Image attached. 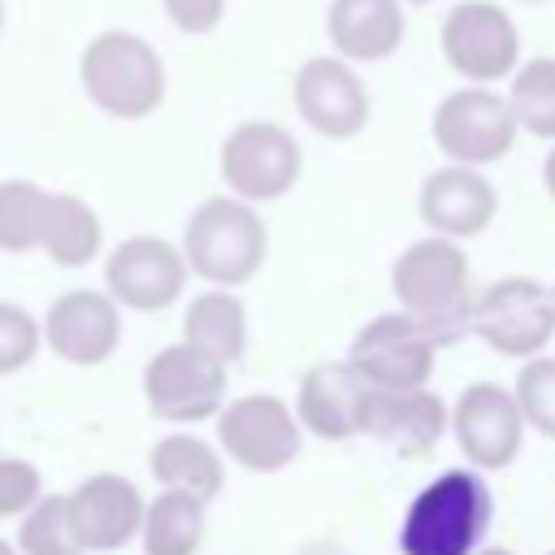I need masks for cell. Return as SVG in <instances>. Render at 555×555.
I'll return each mask as SVG.
<instances>
[{"label": "cell", "mask_w": 555, "mask_h": 555, "mask_svg": "<svg viewBox=\"0 0 555 555\" xmlns=\"http://www.w3.org/2000/svg\"><path fill=\"white\" fill-rule=\"evenodd\" d=\"M65 507H69L74 542L87 555H108L121 551L130 538H139L147 499L121 473H91L65 494Z\"/></svg>", "instance_id": "cell-15"}, {"label": "cell", "mask_w": 555, "mask_h": 555, "mask_svg": "<svg viewBox=\"0 0 555 555\" xmlns=\"http://www.w3.org/2000/svg\"><path fill=\"white\" fill-rule=\"evenodd\" d=\"M225 360L199 351L195 343H169L143 364V403L156 421L199 425L217 421L225 408Z\"/></svg>", "instance_id": "cell-5"}, {"label": "cell", "mask_w": 555, "mask_h": 555, "mask_svg": "<svg viewBox=\"0 0 555 555\" xmlns=\"http://www.w3.org/2000/svg\"><path fill=\"white\" fill-rule=\"evenodd\" d=\"M0 26H4V4H0Z\"/></svg>", "instance_id": "cell-35"}, {"label": "cell", "mask_w": 555, "mask_h": 555, "mask_svg": "<svg viewBox=\"0 0 555 555\" xmlns=\"http://www.w3.org/2000/svg\"><path fill=\"white\" fill-rule=\"evenodd\" d=\"M516 403L542 438H555V356H529L516 373Z\"/></svg>", "instance_id": "cell-28"}, {"label": "cell", "mask_w": 555, "mask_h": 555, "mask_svg": "<svg viewBox=\"0 0 555 555\" xmlns=\"http://www.w3.org/2000/svg\"><path fill=\"white\" fill-rule=\"evenodd\" d=\"M17 551L22 555H78L82 551L69 529L65 494H39L17 516Z\"/></svg>", "instance_id": "cell-27"}, {"label": "cell", "mask_w": 555, "mask_h": 555, "mask_svg": "<svg viewBox=\"0 0 555 555\" xmlns=\"http://www.w3.org/2000/svg\"><path fill=\"white\" fill-rule=\"evenodd\" d=\"M182 338L225 364H238L247 351V308L234 286H208L191 295L182 312Z\"/></svg>", "instance_id": "cell-22"}, {"label": "cell", "mask_w": 555, "mask_h": 555, "mask_svg": "<svg viewBox=\"0 0 555 555\" xmlns=\"http://www.w3.org/2000/svg\"><path fill=\"white\" fill-rule=\"evenodd\" d=\"M78 69L87 95L121 121H139L156 113V104L165 100V65L139 35L108 30L91 39Z\"/></svg>", "instance_id": "cell-4"}, {"label": "cell", "mask_w": 555, "mask_h": 555, "mask_svg": "<svg viewBox=\"0 0 555 555\" xmlns=\"http://www.w3.org/2000/svg\"><path fill=\"white\" fill-rule=\"evenodd\" d=\"M43 347L78 369L104 364L121 347V304L108 291L74 286L43 312Z\"/></svg>", "instance_id": "cell-14"}, {"label": "cell", "mask_w": 555, "mask_h": 555, "mask_svg": "<svg viewBox=\"0 0 555 555\" xmlns=\"http://www.w3.org/2000/svg\"><path fill=\"white\" fill-rule=\"evenodd\" d=\"M186 278H191V264H186L182 247H173L156 234L121 238L104 260V291L130 312L173 308L186 291Z\"/></svg>", "instance_id": "cell-11"}, {"label": "cell", "mask_w": 555, "mask_h": 555, "mask_svg": "<svg viewBox=\"0 0 555 555\" xmlns=\"http://www.w3.org/2000/svg\"><path fill=\"white\" fill-rule=\"evenodd\" d=\"M182 256L208 286H243L260 273L269 256V230L251 199L212 195L182 225Z\"/></svg>", "instance_id": "cell-3"}, {"label": "cell", "mask_w": 555, "mask_h": 555, "mask_svg": "<svg viewBox=\"0 0 555 555\" xmlns=\"http://www.w3.org/2000/svg\"><path fill=\"white\" fill-rule=\"evenodd\" d=\"M438 347H442L438 334L421 317L399 308V312H382L364 321L347 347V360L369 386L403 390V386H425L434 377Z\"/></svg>", "instance_id": "cell-8"}, {"label": "cell", "mask_w": 555, "mask_h": 555, "mask_svg": "<svg viewBox=\"0 0 555 555\" xmlns=\"http://www.w3.org/2000/svg\"><path fill=\"white\" fill-rule=\"evenodd\" d=\"M221 9H225V0H165V13H169L182 30H191V35L212 30L217 17H221Z\"/></svg>", "instance_id": "cell-31"}, {"label": "cell", "mask_w": 555, "mask_h": 555, "mask_svg": "<svg viewBox=\"0 0 555 555\" xmlns=\"http://www.w3.org/2000/svg\"><path fill=\"white\" fill-rule=\"evenodd\" d=\"M390 291L403 312L421 317L438 334L442 347L464 330H473L468 251L460 247V238L429 234L408 243L390 264Z\"/></svg>", "instance_id": "cell-2"}, {"label": "cell", "mask_w": 555, "mask_h": 555, "mask_svg": "<svg viewBox=\"0 0 555 555\" xmlns=\"http://www.w3.org/2000/svg\"><path fill=\"white\" fill-rule=\"evenodd\" d=\"M217 442L247 473H282L304 451V425L278 395H238L217 412Z\"/></svg>", "instance_id": "cell-7"}, {"label": "cell", "mask_w": 555, "mask_h": 555, "mask_svg": "<svg viewBox=\"0 0 555 555\" xmlns=\"http://www.w3.org/2000/svg\"><path fill=\"white\" fill-rule=\"evenodd\" d=\"M208 529V503L186 490H160L143 512V555H195Z\"/></svg>", "instance_id": "cell-24"}, {"label": "cell", "mask_w": 555, "mask_h": 555, "mask_svg": "<svg viewBox=\"0 0 555 555\" xmlns=\"http://www.w3.org/2000/svg\"><path fill=\"white\" fill-rule=\"evenodd\" d=\"M147 473L156 477L160 490H186L204 503H212L225 490V464L221 451H212V442L195 438V434H165L156 438L152 455H147Z\"/></svg>", "instance_id": "cell-21"}, {"label": "cell", "mask_w": 555, "mask_h": 555, "mask_svg": "<svg viewBox=\"0 0 555 555\" xmlns=\"http://www.w3.org/2000/svg\"><path fill=\"white\" fill-rule=\"evenodd\" d=\"M0 555H22V551H17L13 542H4V538H0Z\"/></svg>", "instance_id": "cell-34"}, {"label": "cell", "mask_w": 555, "mask_h": 555, "mask_svg": "<svg viewBox=\"0 0 555 555\" xmlns=\"http://www.w3.org/2000/svg\"><path fill=\"white\" fill-rule=\"evenodd\" d=\"M542 182H546V191H551V199H555V147H551V156L542 160Z\"/></svg>", "instance_id": "cell-32"}, {"label": "cell", "mask_w": 555, "mask_h": 555, "mask_svg": "<svg viewBox=\"0 0 555 555\" xmlns=\"http://www.w3.org/2000/svg\"><path fill=\"white\" fill-rule=\"evenodd\" d=\"M551 291H555V286H551Z\"/></svg>", "instance_id": "cell-38"}, {"label": "cell", "mask_w": 555, "mask_h": 555, "mask_svg": "<svg viewBox=\"0 0 555 555\" xmlns=\"http://www.w3.org/2000/svg\"><path fill=\"white\" fill-rule=\"evenodd\" d=\"M304 169V152L291 130L273 121H243L221 143V178L234 195L264 204L282 199Z\"/></svg>", "instance_id": "cell-10"}, {"label": "cell", "mask_w": 555, "mask_h": 555, "mask_svg": "<svg viewBox=\"0 0 555 555\" xmlns=\"http://www.w3.org/2000/svg\"><path fill=\"white\" fill-rule=\"evenodd\" d=\"M546 555H555V551H546Z\"/></svg>", "instance_id": "cell-37"}, {"label": "cell", "mask_w": 555, "mask_h": 555, "mask_svg": "<svg viewBox=\"0 0 555 555\" xmlns=\"http://www.w3.org/2000/svg\"><path fill=\"white\" fill-rule=\"evenodd\" d=\"M516 130L520 126H516L512 104L486 87L451 91L434 108V143L442 147V156L460 165H490L507 156L516 143Z\"/></svg>", "instance_id": "cell-12"}, {"label": "cell", "mask_w": 555, "mask_h": 555, "mask_svg": "<svg viewBox=\"0 0 555 555\" xmlns=\"http://www.w3.org/2000/svg\"><path fill=\"white\" fill-rule=\"evenodd\" d=\"M507 104H512L520 130H529L538 139H555V56L529 61L512 78Z\"/></svg>", "instance_id": "cell-26"}, {"label": "cell", "mask_w": 555, "mask_h": 555, "mask_svg": "<svg viewBox=\"0 0 555 555\" xmlns=\"http://www.w3.org/2000/svg\"><path fill=\"white\" fill-rule=\"evenodd\" d=\"M39 494H43L39 464L22 460V455H0V520L22 516Z\"/></svg>", "instance_id": "cell-30"}, {"label": "cell", "mask_w": 555, "mask_h": 555, "mask_svg": "<svg viewBox=\"0 0 555 555\" xmlns=\"http://www.w3.org/2000/svg\"><path fill=\"white\" fill-rule=\"evenodd\" d=\"M525 412L516 403V390L499 382H468L451 403V434L464 460L481 473H499L520 455L525 442Z\"/></svg>", "instance_id": "cell-9"}, {"label": "cell", "mask_w": 555, "mask_h": 555, "mask_svg": "<svg viewBox=\"0 0 555 555\" xmlns=\"http://www.w3.org/2000/svg\"><path fill=\"white\" fill-rule=\"evenodd\" d=\"M43 347V321H35L22 304L0 299V377L26 369Z\"/></svg>", "instance_id": "cell-29"}, {"label": "cell", "mask_w": 555, "mask_h": 555, "mask_svg": "<svg viewBox=\"0 0 555 555\" xmlns=\"http://www.w3.org/2000/svg\"><path fill=\"white\" fill-rule=\"evenodd\" d=\"M494 516V494L481 468H447L421 486L399 520V555H473Z\"/></svg>", "instance_id": "cell-1"}, {"label": "cell", "mask_w": 555, "mask_h": 555, "mask_svg": "<svg viewBox=\"0 0 555 555\" xmlns=\"http://www.w3.org/2000/svg\"><path fill=\"white\" fill-rule=\"evenodd\" d=\"M473 334L512 360L542 356L555 338V291L533 278H499L473 299Z\"/></svg>", "instance_id": "cell-6"}, {"label": "cell", "mask_w": 555, "mask_h": 555, "mask_svg": "<svg viewBox=\"0 0 555 555\" xmlns=\"http://www.w3.org/2000/svg\"><path fill=\"white\" fill-rule=\"evenodd\" d=\"M473 555H516V551H507V546H481V551H473Z\"/></svg>", "instance_id": "cell-33"}, {"label": "cell", "mask_w": 555, "mask_h": 555, "mask_svg": "<svg viewBox=\"0 0 555 555\" xmlns=\"http://www.w3.org/2000/svg\"><path fill=\"white\" fill-rule=\"evenodd\" d=\"M416 212H421V221H425L434 234L473 238V234H481V230L494 221L499 195H494L490 178L477 173V165L451 160L447 169H434V173L421 182Z\"/></svg>", "instance_id": "cell-18"}, {"label": "cell", "mask_w": 555, "mask_h": 555, "mask_svg": "<svg viewBox=\"0 0 555 555\" xmlns=\"http://www.w3.org/2000/svg\"><path fill=\"white\" fill-rule=\"evenodd\" d=\"M451 429V408L429 386H369L360 403V434L390 447L403 460H421Z\"/></svg>", "instance_id": "cell-13"}, {"label": "cell", "mask_w": 555, "mask_h": 555, "mask_svg": "<svg viewBox=\"0 0 555 555\" xmlns=\"http://www.w3.org/2000/svg\"><path fill=\"white\" fill-rule=\"evenodd\" d=\"M442 52H447L451 69L464 74L468 82H494L516 65L520 35H516V26L503 9H494L486 0H473V4H455L447 13Z\"/></svg>", "instance_id": "cell-16"}, {"label": "cell", "mask_w": 555, "mask_h": 555, "mask_svg": "<svg viewBox=\"0 0 555 555\" xmlns=\"http://www.w3.org/2000/svg\"><path fill=\"white\" fill-rule=\"evenodd\" d=\"M100 247H104V225H100L95 208L87 199H78V195L52 191L39 251L61 269H82V264H91L100 256Z\"/></svg>", "instance_id": "cell-23"}, {"label": "cell", "mask_w": 555, "mask_h": 555, "mask_svg": "<svg viewBox=\"0 0 555 555\" xmlns=\"http://www.w3.org/2000/svg\"><path fill=\"white\" fill-rule=\"evenodd\" d=\"M48 195L43 186L26 178L0 182V251L26 256L43 243V221H48Z\"/></svg>", "instance_id": "cell-25"}, {"label": "cell", "mask_w": 555, "mask_h": 555, "mask_svg": "<svg viewBox=\"0 0 555 555\" xmlns=\"http://www.w3.org/2000/svg\"><path fill=\"white\" fill-rule=\"evenodd\" d=\"M78 555H87V551H78Z\"/></svg>", "instance_id": "cell-36"}, {"label": "cell", "mask_w": 555, "mask_h": 555, "mask_svg": "<svg viewBox=\"0 0 555 555\" xmlns=\"http://www.w3.org/2000/svg\"><path fill=\"white\" fill-rule=\"evenodd\" d=\"M295 108L325 139H351L369 121L364 82L351 74L347 61H334V56H312L295 74Z\"/></svg>", "instance_id": "cell-17"}, {"label": "cell", "mask_w": 555, "mask_h": 555, "mask_svg": "<svg viewBox=\"0 0 555 555\" xmlns=\"http://www.w3.org/2000/svg\"><path fill=\"white\" fill-rule=\"evenodd\" d=\"M369 382L356 373L351 360H321L299 377L295 416L312 438L347 442L360 434V403Z\"/></svg>", "instance_id": "cell-19"}, {"label": "cell", "mask_w": 555, "mask_h": 555, "mask_svg": "<svg viewBox=\"0 0 555 555\" xmlns=\"http://www.w3.org/2000/svg\"><path fill=\"white\" fill-rule=\"evenodd\" d=\"M330 39L351 61H382L403 43L399 0H334Z\"/></svg>", "instance_id": "cell-20"}]
</instances>
